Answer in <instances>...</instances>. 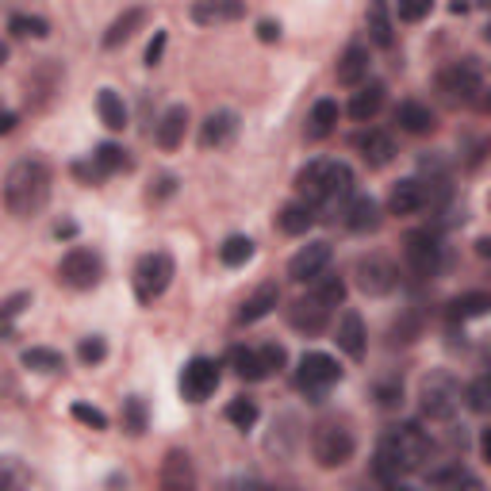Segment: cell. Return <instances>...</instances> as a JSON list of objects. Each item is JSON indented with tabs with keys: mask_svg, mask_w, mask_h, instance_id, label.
Wrapping results in <instances>:
<instances>
[{
	"mask_svg": "<svg viewBox=\"0 0 491 491\" xmlns=\"http://www.w3.org/2000/svg\"><path fill=\"white\" fill-rule=\"evenodd\" d=\"M242 15H246V0H196V5H192V20L200 27L235 24Z\"/></svg>",
	"mask_w": 491,
	"mask_h": 491,
	"instance_id": "16",
	"label": "cell"
},
{
	"mask_svg": "<svg viewBox=\"0 0 491 491\" xmlns=\"http://www.w3.org/2000/svg\"><path fill=\"white\" fill-rule=\"evenodd\" d=\"M93 162H96L104 173H115V169H127L131 157H127V150L115 146V143H100L96 154H93Z\"/></svg>",
	"mask_w": 491,
	"mask_h": 491,
	"instance_id": "41",
	"label": "cell"
},
{
	"mask_svg": "<svg viewBox=\"0 0 491 491\" xmlns=\"http://www.w3.org/2000/svg\"><path fill=\"white\" fill-rule=\"evenodd\" d=\"M219 380H223V365L219 361H212V357H192L185 365V373H181V396L188 403H204L207 396L219 388Z\"/></svg>",
	"mask_w": 491,
	"mask_h": 491,
	"instance_id": "12",
	"label": "cell"
},
{
	"mask_svg": "<svg viewBox=\"0 0 491 491\" xmlns=\"http://www.w3.org/2000/svg\"><path fill=\"white\" fill-rule=\"evenodd\" d=\"M143 24H146V8H127L123 15H115L108 31H104V46H108V50L123 46V43H127Z\"/></svg>",
	"mask_w": 491,
	"mask_h": 491,
	"instance_id": "29",
	"label": "cell"
},
{
	"mask_svg": "<svg viewBox=\"0 0 491 491\" xmlns=\"http://www.w3.org/2000/svg\"><path fill=\"white\" fill-rule=\"evenodd\" d=\"M27 304H31V292H15V296H8V300L0 304V338L5 342L15 338V319L24 315Z\"/></svg>",
	"mask_w": 491,
	"mask_h": 491,
	"instance_id": "35",
	"label": "cell"
},
{
	"mask_svg": "<svg viewBox=\"0 0 491 491\" xmlns=\"http://www.w3.org/2000/svg\"><path fill=\"white\" fill-rule=\"evenodd\" d=\"M96 112H100V119H104V127H108V131H123V127H127V108H123V100H119L115 89H100Z\"/></svg>",
	"mask_w": 491,
	"mask_h": 491,
	"instance_id": "32",
	"label": "cell"
},
{
	"mask_svg": "<svg viewBox=\"0 0 491 491\" xmlns=\"http://www.w3.org/2000/svg\"><path fill=\"white\" fill-rule=\"evenodd\" d=\"M288 323L300 330V335H323L326 323H330V307L319 304L315 296H307V300H296L288 307Z\"/></svg>",
	"mask_w": 491,
	"mask_h": 491,
	"instance_id": "15",
	"label": "cell"
},
{
	"mask_svg": "<svg viewBox=\"0 0 491 491\" xmlns=\"http://www.w3.org/2000/svg\"><path fill=\"white\" fill-rule=\"evenodd\" d=\"M426 204H430V185L418 181V177H407V181H399V185L392 188L388 212H392V215H415V212H423Z\"/></svg>",
	"mask_w": 491,
	"mask_h": 491,
	"instance_id": "14",
	"label": "cell"
},
{
	"mask_svg": "<svg viewBox=\"0 0 491 491\" xmlns=\"http://www.w3.org/2000/svg\"><path fill=\"white\" fill-rule=\"evenodd\" d=\"M449 12H453V15H465V12H468V5H465V0H453Z\"/></svg>",
	"mask_w": 491,
	"mask_h": 491,
	"instance_id": "54",
	"label": "cell"
},
{
	"mask_svg": "<svg viewBox=\"0 0 491 491\" xmlns=\"http://www.w3.org/2000/svg\"><path fill=\"white\" fill-rule=\"evenodd\" d=\"M461 380L449 373V368H434V373L423 380V388H418V411L430 423H453V418L461 415Z\"/></svg>",
	"mask_w": 491,
	"mask_h": 491,
	"instance_id": "4",
	"label": "cell"
},
{
	"mask_svg": "<svg viewBox=\"0 0 491 491\" xmlns=\"http://www.w3.org/2000/svg\"><path fill=\"white\" fill-rule=\"evenodd\" d=\"M338 115H342L338 100H315V108H311V115H307V138H311V143H319V138L335 135Z\"/></svg>",
	"mask_w": 491,
	"mask_h": 491,
	"instance_id": "27",
	"label": "cell"
},
{
	"mask_svg": "<svg viewBox=\"0 0 491 491\" xmlns=\"http://www.w3.org/2000/svg\"><path fill=\"white\" fill-rule=\"evenodd\" d=\"M346 226L354 235H368V231H376L380 226V204L373 196H354L346 207Z\"/></svg>",
	"mask_w": 491,
	"mask_h": 491,
	"instance_id": "24",
	"label": "cell"
},
{
	"mask_svg": "<svg viewBox=\"0 0 491 491\" xmlns=\"http://www.w3.org/2000/svg\"><path fill=\"white\" fill-rule=\"evenodd\" d=\"M335 342L346 357H354L361 361L365 357V323H361V315L357 311H342V319H338V330H335Z\"/></svg>",
	"mask_w": 491,
	"mask_h": 491,
	"instance_id": "19",
	"label": "cell"
},
{
	"mask_svg": "<svg viewBox=\"0 0 491 491\" xmlns=\"http://www.w3.org/2000/svg\"><path fill=\"white\" fill-rule=\"evenodd\" d=\"M173 280V257L165 250H154V254H143L135 266V296L143 304H154L157 296L169 288Z\"/></svg>",
	"mask_w": 491,
	"mask_h": 491,
	"instance_id": "8",
	"label": "cell"
},
{
	"mask_svg": "<svg viewBox=\"0 0 491 491\" xmlns=\"http://www.w3.org/2000/svg\"><path fill=\"white\" fill-rule=\"evenodd\" d=\"M261 354V361H266V368H269V376L273 373H280V368L288 365V354H285V346H276V342H269V346H261L257 349Z\"/></svg>",
	"mask_w": 491,
	"mask_h": 491,
	"instance_id": "49",
	"label": "cell"
},
{
	"mask_svg": "<svg viewBox=\"0 0 491 491\" xmlns=\"http://www.w3.org/2000/svg\"><path fill=\"white\" fill-rule=\"evenodd\" d=\"M349 188H354V169H349L346 162H330V157L307 162L300 169V177H296V192H300L304 204H311V207L346 200Z\"/></svg>",
	"mask_w": 491,
	"mask_h": 491,
	"instance_id": "3",
	"label": "cell"
},
{
	"mask_svg": "<svg viewBox=\"0 0 491 491\" xmlns=\"http://www.w3.org/2000/svg\"><path fill=\"white\" fill-rule=\"evenodd\" d=\"M311 453L323 468H342L349 457H354V434H349L342 423H319L311 434Z\"/></svg>",
	"mask_w": 491,
	"mask_h": 491,
	"instance_id": "7",
	"label": "cell"
},
{
	"mask_svg": "<svg viewBox=\"0 0 491 491\" xmlns=\"http://www.w3.org/2000/svg\"><path fill=\"white\" fill-rule=\"evenodd\" d=\"M58 280H62V285H69V288H77V292L96 288L100 280H104V261H100V254L85 250V246H74V250H69V254L58 261Z\"/></svg>",
	"mask_w": 491,
	"mask_h": 491,
	"instance_id": "9",
	"label": "cell"
},
{
	"mask_svg": "<svg viewBox=\"0 0 491 491\" xmlns=\"http://www.w3.org/2000/svg\"><path fill=\"white\" fill-rule=\"evenodd\" d=\"M15 127V112H0V135H8Z\"/></svg>",
	"mask_w": 491,
	"mask_h": 491,
	"instance_id": "53",
	"label": "cell"
},
{
	"mask_svg": "<svg viewBox=\"0 0 491 491\" xmlns=\"http://www.w3.org/2000/svg\"><path fill=\"white\" fill-rule=\"evenodd\" d=\"M354 146L361 150V157L373 169H384L392 162V154H396V143H392V135H384V131H365L354 138Z\"/></svg>",
	"mask_w": 491,
	"mask_h": 491,
	"instance_id": "21",
	"label": "cell"
},
{
	"mask_svg": "<svg viewBox=\"0 0 491 491\" xmlns=\"http://www.w3.org/2000/svg\"><path fill=\"white\" fill-rule=\"evenodd\" d=\"M311 223H315V212H311V204H285L280 207V215H276V226L285 235H307L311 231Z\"/></svg>",
	"mask_w": 491,
	"mask_h": 491,
	"instance_id": "31",
	"label": "cell"
},
{
	"mask_svg": "<svg viewBox=\"0 0 491 491\" xmlns=\"http://www.w3.org/2000/svg\"><path fill=\"white\" fill-rule=\"evenodd\" d=\"M437 89L446 93V100L453 104H472L484 93V69L476 58H461V62H449L442 74H437Z\"/></svg>",
	"mask_w": 491,
	"mask_h": 491,
	"instance_id": "5",
	"label": "cell"
},
{
	"mask_svg": "<svg viewBox=\"0 0 491 491\" xmlns=\"http://www.w3.org/2000/svg\"><path fill=\"white\" fill-rule=\"evenodd\" d=\"M280 304V288L273 285V280H266L254 296H246V304L238 311V323H257V319H266V315Z\"/></svg>",
	"mask_w": 491,
	"mask_h": 491,
	"instance_id": "25",
	"label": "cell"
},
{
	"mask_svg": "<svg viewBox=\"0 0 491 491\" xmlns=\"http://www.w3.org/2000/svg\"><path fill=\"white\" fill-rule=\"evenodd\" d=\"M231 368H235V376L238 380H250V384H257V380H266L269 376V368H266V361H261V354L257 349H246V346H235L231 349Z\"/></svg>",
	"mask_w": 491,
	"mask_h": 491,
	"instance_id": "30",
	"label": "cell"
},
{
	"mask_svg": "<svg viewBox=\"0 0 491 491\" xmlns=\"http://www.w3.org/2000/svg\"><path fill=\"white\" fill-rule=\"evenodd\" d=\"M254 257V242L246 238V235H231L223 246H219V261L226 269H238V266H246V261Z\"/></svg>",
	"mask_w": 491,
	"mask_h": 491,
	"instance_id": "36",
	"label": "cell"
},
{
	"mask_svg": "<svg viewBox=\"0 0 491 491\" xmlns=\"http://www.w3.org/2000/svg\"><path fill=\"white\" fill-rule=\"evenodd\" d=\"M354 276H357V288L365 296H388L396 285H399V269L392 257L384 254H368L354 266Z\"/></svg>",
	"mask_w": 491,
	"mask_h": 491,
	"instance_id": "11",
	"label": "cell"
},
{
	"mask_svg": "<svg viewBox=\"0 0 491 491\" xmlns=\"http://www.w3.org/2000/svg\"><path fill=\"white\" fill-rule=\"evenodd\" d=\"M24 365L35 368V373H62L65 368V357L58 354V349H46V346H31L24 354Z\"/></svg>",
	"mask_w": 491,
	"mask_h": 491,
	"instance_id": "37",
	"label": "cell"
},
{
	"mask_svg": "<svg viewBox=\"0 0 491 491\" xmlns=\"http://www.w3.org/2000/svg\"><path fill=\"white\" fill-rule=\"evenodd\" d=\"M185 131H188V108L185 104H173V108L157 119L154 138H157V146L162 150H177L185 143Z\"/></svg>",
	"mask_w": 491,
	"mask_h": 491,
	"instance_id": "20",
	"label": "cell"
},
{
	"mask_svg": "<svg viewBox=\"0 0 491 491\" xmlns=\"http://www.w3.org/2000/svg\"><path fill=\"white\" fill-rule=\"evenodd\" d=\"M8 31L20 35V39H46L50 35V24L43 20V15H12L8 20Z\"/></svg>",
	"mask_w": 491,
	"mask_h": 491,
	"instance_id": "39",
	"label": "cell"
},
{
	"mask_svg": "<svg viewBox=\"0 0 491 491\" xmlns=\"http://www.w3.org/2000/svg\"><path fill=\"white\" fill-rule=\"evenodd\" d=\"M396 123L407 135H434L437 127V115L426 108V104H418V100H403L399 108H396Z\"/></svg>",
	"mask_w": 491,
	"mask_h": 491,
	"instance_id": "22",
	"label": "cell"
},
{
	"mask_svg": "<svg viewBox=\"0 0 491 491\" xmlns=\"http://www.w3.org/2000/svg\"><path fill=\"white\" fill-rule=\"evenodd\" d=\"M311 285H315V300H319V304H326V307H338L342 300H346V280L338 276V273H319V276H315L311 280Z\"/></svg>",
	"mask_w": 491,
	"mask_h": 491,
	"instance_id": "34",
	"label": "cell"
},
{
	"mask_svg": "<svg viewBox=\"0 0 491 491\" xmlns=\"http://www.w3.org/2000/svg\"><path fill=\"white\" fill-rule=\"evenodd\" d=\"M380 108H384V85L380 81H368V85L361 81L354 100H349V115H354L357 123H368Z\"/></svg>",
	"mask_w": 491,
	"mask_h": 491,
	"instance_id": "26",
	"label": "cell"
},
{
	"mask_svg": "<svg viewBox=\"0 0 491 491\" xmlns=\"http://www.w3.org/2000/svg\"><path fill=\"white\" fill-rule=\"evenodd\" d=\"M365 24H368V39H373L380 50H388V46L396 43V27H392V0H368Z\"/></svg>",
	"mask_w": 491,
	"mask_h": 491,
	"instance_id": "18",
	"label": "cell"
},
{
	"mask_svg": "<svg viewBox=\"0 0 491 491\" xmlns=\"http://www.w3.org/2000/svg\"><path fill=\"white\" fill-rule=\"evenodd\" d=\"M335 77H338V85H349V89L361 85L368 77V46H361V43L346 46V55L335 65Z\"/></svg>",
	"mask_w": 491,
	"mask_h": 491,
	"instance_id": "23",
	"label": "cell"
},
{
	"mask_svg": "<svg viewBox=\"0 0 491 491\" xmlns=\"http://www.w3.org/2000/svg\"><path fill=\"white\" fill-rule=\"evenodd\" d=\"M235 131H238V115L235 112H212L204 123H200V146L204 150H219V146H226L235 138Z\"/></svg>",
	"mask_w": 491,
	"mask_h": 491,
	"instance_id": "17",
	"label": "cell"
},
{
	"mask_svg": "<svg viewBox=\"0 0 491 491\" xmlns=\"http://www.w3.org/2000/svg\"><path fill=\"white\" fill-rule=\"evenodd\" d=\"M165 43H169V35H165V31H154V39H150V46H146V65H157V62H162Z\"/></svg>",
	"mask_w": 491,
	"mask_h": 491,
	"instance_id": "51",
	"label": "cell"
},
{
	"mask_svg": "<svg viewBox=\"0 0 491 491\" xmlns=\"http://www.w3.org/2000/svg\"><path fill=\"white\" fill-rule=\"evenodd\" d=\"M403 261H407V273L418 276V280H430L442 269V238L437 231H411L403 238Z\"/></svg>",
	"mask_w": 491,
	"mask_h": 491,
	"instance_id": "6",
	"label": "cell"
},
{
	"mask_svg": "<svg viewBox=\"0 0 491 491\" xmlns=\"http://www.w3.org/2000/svg\"><path fill=\"white\" fill-rule=\"evenodd\" d=\"M77 357L85 361V365H100L104 357H108V342L104 338H81V346H77Z\"/></svg>",
	"mask_w": 491,
	"mask_h": 491,
	"instance_id": "46",
	"label": "cell"
},
{
	"mask_svg": "<svg viewBox=\"0 0 491 491\" xmlns=\"http://www.w3.org/2000/svg\"><path fill=\"white\" fill-rule=\"evenodd\" d=\"M430 484H437V487H461V484L480 487V480H476V476H468V472H465L461 465H449V468L430 472Z\"/></svg>",
	"mask_w": 491,
	"mask_h": 491,
	"instance_id": "42",
	"label": "cell"
},
{
	"mask_svg": "<svg viewBox=\"0 0 491 491\" xmlns=\"http://www.w3.org/2000/svg\"><path fill=\"white\" fill-rule=\"evenodd\" d=\"M257 39H261V43H276V39H280V24L261 20V24H257Z\"/></svg>",
	"mask_w": 491,
	"mask_h": 491,
	"instance_id": "52",
	"label": "cell"
},
{
	"mask_svg": "<svg viewBox=\"0 0 491 491\" xmlns=\"http://www.w3.org/2000/svg\"><path fill=\"white\" fill-rule=\"evenodd\" d=\"M5 62H8V46H5V43H0V65H5Z\"/></svg>",
	"mask_w": 491,
	"mask_h": 491,
	"instance_id": "55",
	"label": "cell"
},
{
	"mask_svg": "<svg viewBox=\"0 0 491 491\" xmlns=\"http://www.w3.org/2000/svg\"><path fill=\"white\" fill-rule=\"evenodd\" d=\"M192 480V465H188V453H181V449H173L169 457H165V465H162V484L165 487H188Z\"/></svg>",
	"mask_w": 491,
	"mask_h": 491,
	"instance_id": "33",
	"label": "cell"
},
{
	"mask_svg": "<svg viewBox=\"0 0 491 491\" xmlns=\"http://www.w3.org/2000/svg\"><path fill=\"white\" fill-rule=\"evenodd\" d=\"M430 12H434V0H396L399 24H418V20H426Z\"/></svg>",
	"mask_w": 491,
	"mask_h": 491,
	"instance_id": "44",
	"label": "cell"
},
{
	"mask_svg": "<svg viewBox=\"0 0 491 491\" xmlns=\"http://www.w3.org/2000/svg\"><path fill=\"white\" fill-rule=\"evenodd\" d=\"M342 380V365L330 357V354H304L300 357V368H296V384H300V392L323 399V392L330 384Z\"/></svg>",
	"mask_w": 491,
	"mask_h": 491,
	"instance_id": "10",
	"label": "cell"
},
{
	"mask_svg": "<svg viewBox=\"0 0 491 491\" xmlns=\"http://www.w3.org/2000/svg\"><path fill=\"white\" fill-rule=\"evenodd\" d=\"M373 396H376V403H380L384 411H396L399 403H403V380L399 376H380L373 384Z\"/></svg>",
	"mask_w": 491,
	"mask_h": 491,
	"instance_id": "40",
	"label": "cell"
},
{
	"mask_svg": "<svg viewBox=\"0 0 491 491\" xmlns=\"http://www.w3.org/2000/svg\"><path fill=\"white\" fill-rule=\"evenodd\" d=\"M487 307H491V296L487 292H465V296H457V300H449L446 319L449 323H468V319H480V315H487Z\"/></svg>",
	"mask_w": 491,
	"mask_h": 491,
	"instance_id": "28",
	"label": "cell"
},
{
	"mask_svg": "<svg viewBox=\"0 0 491 491\" xmlns=\"http://www.w3.org/2000/svg\"><path fill=\"white\" fill-rule=\"evenodd\" d=\"M50 200V165L43 157H20L5 177V204L15 219L39 215Z\"/></svg>",
	"mask_w": 491,
	"mask_h": 491,
	"instance_id": "2",
	"label": "cell"
},
{
	"mask_svg": "<svg viewBox=\"0 0 491 491\" xmlns=\"http://www.w3.org/2000/svg\"><path fill=\"white\" fill-rule=\"evenodd\" d=\"M465 399H468V407H472V411H476V415H484V411L491 407V384H487V376L472 380V388L465 392Z\"/></svg>",
	"mask_w": 491,
	"mask_h": 491,
	"instance_id": "45",
	"label": "cell"
},
{
	"mask_svg": "<svg viewBox=\"0 0 491 491\" xmlns=\"http://www.w3.org/2000/svg\"><path fill=\"white\" fill-rule=\"evenodd\" d=\"M257 403L254 399H246V396H238V399H231L226 403V423L231 426H238V430H250L254 423H257Z\"/></svg>",
	"mask_w": 491,
	"mask_h": 491,
	"instance_id": "38",
	"label": "cell"
},
{
	"mask_svg": "<svg viewBox=\"0 0 491 491\" xmlns=\"http://www.w3.org/2000/svg\"><path fill=\"white\" fill-rule=\"evenodd\" d=\"M74 418L93 430H108V415H104L100 407H89V403H74Z\"/></svg>",
	"mask_w": 491,
	"mask_h": 491,
	"instance_id": "47",
	"label": "cell"
},
{
	"mask_svg": "<svg viewBox=\"0 0 491 491\" xmlns=\"http://www.w3.org/2000/svg\"><path fill=\"white\" fill-rule=\"evenodd\" d=\"M430 457V434L418 426V423H396L380 434V446H376V468L380 476L399 480L407 472H418Z\"/></svg>",
	"mask_w": 491,
	"mask_h": 491,
	"instance_id": "1",
	"label": "cell"
},
{
	"mask_svg": "<svg viewBox=\"0 0 491 491\" xmlns=\"http://www.w3.org/2000/svg\"><path fill=\"white\" fill-rule=\"evenodd\" d=\"M123 426H127V434H143L146 430V403L138 396L123 399Z\"/></svg>",
	"mask_w": 491,
	"mask_h": 491,
	"instance_id": "43",
	"label": "cell"
},
{
	"mask_svg": "<svg viewBox=\"0 0 491 491\" xmlns=\"http://www.w3.org/2000/svg\"><path fill=\"white\" fill-rule=\"evenodd\" d=\"M415 335H418V315L411 311L392 326V346H407V342H415Z\"/></svg>",
	"mask_w": 491,
	"mask_h": 491,
	"instance_id": "48",
	"label": "cell"
},
{
	"mask_svg": "<svg viewBox=\"0 0 491 491\" xmlns=\"http://www.w3.org/2000/svg\"><path fill=\"white\" fill-rule=\"evenodd\" d=\"M330 257H335V250H330V242H307L300 254H292V261H288V276L296 280V285H311L319 273H326V266H330Z\"/></svg>",
	"mask_w": 491,
	"mask_h": 491,
	"instance_id": "13",
	"label": "cell"
},
{
	"mask_svg": "<svg viewBox=\"0 0 491 491\" xmlns=\"http://www.w3.org/2000/svg\"><path fill=\"white\" fill-rule=\"evenodd\" d=\"M173 192H177V177H173V173H162V177L150 185V200H154V204H162V200L173 196Z\"/></svg>",
	"mask_w": 491,
	"mask_h": 491,
	"instance_id": "50",
	"label": "cell"
}]
</instances>
